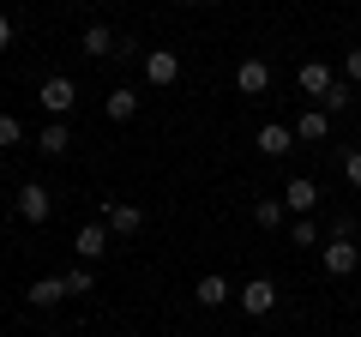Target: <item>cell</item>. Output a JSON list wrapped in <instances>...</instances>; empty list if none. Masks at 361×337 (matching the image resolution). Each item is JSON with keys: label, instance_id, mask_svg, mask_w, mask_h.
I'll use <instances>...</instances> for the list:
<instances>
[{"label": "cell", "instance_id": "obj_22", "mask_svg": "<svg viewBox=\"0 0 361 337\" xmlns=\"http://www.w3.org/2000/svg\"><path fill=\"white\" fill-rule=\"evenodd\" d=\"M18 139H25V121H18V115H0V145H18Z\"/></svg>", "mask_w": 361, "mask_h": 337}, {"label": "cell", "instance_id": "obj_17", "mask_svg": "<svg viewBox=\"0 0 361 337\" xmlns=\"http://www.w3.org/2000/svg\"><path fill=\"white\" fill-rule=\"evenodd\" d=\"M133 115H139V91H127V85L109 91V121H133Z\"/></svg>", "mask_w": 361, "mask_h": 337}, {"label": "cell", "instance_id": "obj_13", "mask_svg": "<svg viewBox=\"0 0 361 337\" xmlns=\"http://www.w3.org/2000/svg\"><path fill=\"white\" fill-rule=\"evenodd\" d=\"M325 133H331V115L325 109H301V121H295V145L307 139V145H325Z\"/></svg>", "mask_w": 361, "mask_h": 337}, {"label": "cell", "instance_id": "obj_6", "mask_svg": "<svg viewBox=\"0 0 361 337\" xmlns=\"http://www.w3.org/2000/svg\"><path fill=\"white\" fill-rule=\"evenodd\" d=\"M253 145H259L265 157H289V151H295V127H283V121H265V127L253 133Z\"/></svg>", "mask_w": 361, "mask_h": 337}, {"label": "cell", "instance_id": "obj_7", "mask_svg": "<svg viewBox=\"0 0 361 337\" xmlns=\"http://www.w3.org/2000/svg\"><path fill=\"white\" fill-rule=\"evenodd\" d=\"M103 223H109V235H139V229H145V211H139V205H121V199H109V205H103Z\"/></svg>", "mask_w": 361, "mask_h": 337}, {"label": "cell", "instance_id": "obj_21", "mask_svg": "<svg viewBox=\"0 0 361 337\" xmlns=\"http://www.w3.org/2000/svg\"><path fill=\"white\" fill-rule=\"evenodd\" d=\"M289 241H301V247H325V235H319V223H313V217H295Z\"/></svg>", "mask_w": 361, "mask_h": 337}, {"label": "cell", "instance_id": "obj_8", "mask_svg": "<svg viewBox=\"0 0 361 337\" xmlns=\"http://www.w3.org/2000/svg\"><path fill=\"white\" fill-rule=\"evenodd\" d=\"M73 247H78V259H85V265H97L109 253V223H85V229L73 235Z\"/></svg>", "mask_w": 361, "mask_h": 337}, {"label": "cell", "instance_id": "obj_23", "mask_svg": "<svg viewBox=\"0 0 361 337\" xmlns=\"http://www.w3.org/2000/svg\"><path fill=\"white\" fill-rule=\"evenodd\" d=\"M343 175H349V187H361V151L343 157Z\"/></svg>", "mask_w": 361, "mask_h": 337}, {"label": "cell", "instance_id": "obj_10", "mask_svg": "<svg viewBox=\"0 0 361 337\" xmlns=\"http://www.w3.org/2000/svg\"><path fill=\"white\" fill-rule=\"evenodd\" d=\"M78 49L90 54V61H109V54H121V37L109 25H85V37H78Z\"/></svg>", "mask_w": 361, "mask_h": 337}, {"label": "cell", "instance_id": "obj_19", "mask_svg": "<svg viewBox=\"0 0 361 337\" xmlns=\"http://www.w3.org/2000/svg\"><path fill=\"white\" fill-rule=\"evenodd\" d=\"M61 283H66V295H85V289H97V271H90V265H73Z\"/></svg>", "mask_w": 361, "mask_h": 337}, {"label": "cell", "instance_id": "obj_27", "mask_svg": "<svg viewBox=\"0 0 361 337\" xmlns=\"http://www.w3.org/2000/svg\"><path fill=\"white\" fill-rule=\"evenodd\" d=\"M355 247H361V229H355Z\"/></svg>", "mask_w": 361, "mask_h": 337}, {"label": "cell", "instance_id": "obj_2", "mask_svg": "<svg viewBox=\"0 0 361 337\" xmlns=\"http://www.w3.org/2000/svg\"><path fill=\"white\" fill-rule=\"evenodd\" d=\"M235 301H241L247 319H265V313L277 307V283H271V277H247V283L235 289Z\"/></svg>", "mask_w": 361, "mask_h": 337}, {"label": "cell", "instance_id": "obj_11", "mask_svg": "<svg viewBox=\"0 0 361 337\" xmlns=\"http://www.w3.org/2000/svg\"><path fill=\"white\" fill-rule=\"evenodd\" d=\"M313 205H319V181H307V175H295V181L283 187V211H295V217H307Z\"/></svg>", "mask_w": 361, "mask_h": 337}, {"label": "cell", "instance_id": "obj_18", "mask_svg": "<svg viewBox=\"0 0 361 337\" xmlns=\"http://www.w3.org/2000/svg\"><path fill=\"white\" fill-rule=\"evenodd\" d=\"M253 223L259 229H283V199H253Z\"/></svg>", "mask_w": 361, "mask_h": 337}, {"label": "cell", "instance_id": "obj_14", "mask_svg": "<svg viewBox=\"0 0 361 337\" xmlns=\"http://www.w3.org/2000/svg\"><path fill=\"white\" fill-rule=\"evenodd\" d=\"M193 295H199V307H223V301L235 295V283H229V277H217V271H205V277H199V289H193Z\"/></svg>", "mask_w": 361, "mask_h": 337}, {"label": "cell", "instance_id": "obj_9", "mask_svg": "<svg viewBox=\"0 0 361 337\" xmlns=\"http://www.w3.org/2000/svg\"><path fill=\"white\" fill-rule=\"evenodd\" d=\"M235 91H241V97H265L271 91V66L265 61H241V66H235Z\"/></svg>", "mask_w": 361, "mask_h": 337}, {"label": "cell", "instance_id": "obj_5", "mask_svg": "<svg viewBox=\"0 0 361 337\" xmlns=\"http://www.w3.org/2000/svg\"><path fill=\"white\" fill-rule=\"evenodd\" d=\"M145 78H151L157 91H169V85L180 78V54L175 49H151V54H145Z\"/></svg>", "mask_w": 361, "mask_h": 337}, {"label": "cell", "instance_id": "obj_26", "mask_svg": "<svg viewBox=\"0 0 361 337\" xmlns=\"http://www.w3.org/2000/svg\"><path fill=\"white\" fill-rule=\"evenodd\" d=\"M180 6H211V0H180Z\"/></svg>", "mask_w": 361, "mask_h": 337}, {"label": "cell", "instance_id": "obj_25", "mask_svg": "<svg viewBox=\"0 0 361 337\" xmlns=\"http://www.w3.org/2000/svg\"><path fill=\"white\" fill-rule=\"evenodd\" d=\"M0 49H13V18L0 13Z\"/></svg>", "mask_w": 361, "mask_h": 337}, {"label": "cell", "instance_id": "obj_20", "mask_svg": "<svg viewBox=\"0 0 361 337\" xmlns=\"http://www.w3.org/2000/svg\"><path fill=\"white\" fill-rule=\"evenodd\" d=\"M319 109H325V115H343V109H349V78H337L331 91L319 97Z\"/></svg>", "mask_w": 361, "mask_h": 337}, {"label": "cell", "instance_id": "obj_15", "mask_svg": "<svg viewBox=\"0 0 361 337\" xmlns=\"http://www.w3.org/2000/svg\"><path fill=\"white\" fill-rule=\"evenodd\" d=\"M37 151H42V157H66V151H73V133H66V121H49V127L37 133Z\"/></svg>", "mask_w": 361, "mask_h": 337}, {"label": "cell", "instance_id": "obj_4", "mask_svg": "<svg viewBox=\"0 0 361 337\" xmlns=\"http://www.w3.org/2000/svg\"><path fill=\"white\" fill-rule=\"evenodd\" d=\"M13 211L25 223H42L54 211V199H49V187H42V181H25V187H18V199H13Z\"/></svg>", "mask_w": 361, "mask_h": 337}, {"label": "cell", "instance_id": "obj_24", "mask_svg": "<svg viewBox=\"0 0 361 337\" xmlns=\"http://www.w3.org/2000/svg\"><path fill=\"white\" fill-rule=\"evenodd\" d=\"M343 78H349V85H361V49H349V61H343Z\"/></svg>", "mask_w": 361, "mask_h": 337}, {"label": "cell", "instance_id": "obj_1", "mask_svg": "<svg viewBox=\"0 0 361 337\" xmlns=\"http://www.w3.org/2000/svg\"><path fill=\"white\" fill-rule=\"evenodd\" d=\"M319 259H325V271H331V277H349V271L361 265V247H355V235H349V223H337V229L325 235Z\"/></svg>", "mask_w": 361, "mask_h": 337}, {"label": "cell", "instance_id": "obj_16", "mask_svg": "<svg viewBox=\"0 0 361 337\" xmlns=\"http://www.w3.org/2000/svg\"><path fill=\"white\" fill-rule=\"evenodd\" d=\"M25 295H30V307H54V301H66V283L61 277H37Z\"/></svg>", "mask_w": 361, "mask_h": 337}, {"label": "cell", "instance_id": "obj_3", "mask_svg": "<svg viewBox=\"0 0 361 337\" xmlns=\"http://www.w3.org/2000/svg\"><path fill=\"white\" fill-rule=\"evenodd\" d=\"M37 103H42V109H49V115H54V121H61V115H66V109H73V103H78V85H73V78H66V73H54V78H42V91H37Z\"/></svg>", "mask_w": 361, "mask_h": 337}, {"label": "cell", "instance_id": "obj_12", "mask_svg": "<svg viewBox=\"0 0 361 337\" xmlns=\"http://www.w3.org/2000/svg\"><path fill=\"white\" fill-rule=\"evenodd\" d=\"M295 85H301V97H325V91L337 85V78H331V66H325V61H301Z\"/></svg>", "mask_w": 361, "mask_h": 337}]
</instances>
